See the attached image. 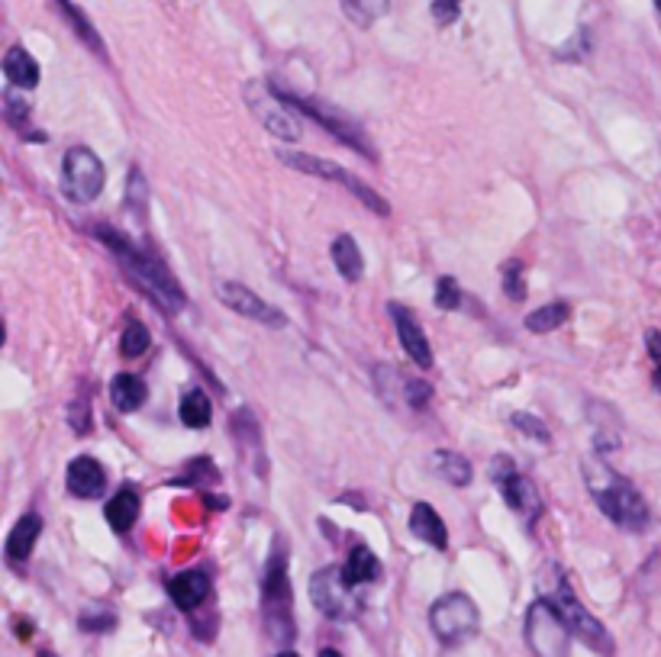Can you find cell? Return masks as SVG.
<instances>
[{
  "label": "cell",
  "mask_w": 661,
  "mask_h": 657,
  "mask_svg": "<svg viewBox=\"0 0 661 657\" xmlns=\"http://www.w3.org/2000/svg\"><path fill=\"white\" fill-rule=\"evenodd\" d=\"M33 635V625L30 622H20V638H30Z\"/></svg>",
  "instance_id": "f35d334b"
},
{
  "label": "cell",
  "mask_w": 661,
  "mask_h": 657,
  "mask_svg": "<svg viewBox=\"0 0 661 657\" xmlns=\"http://www.w3.org/2000/svg\"><path fill=\"white\" fill-rule=\"evenodd\" d=\"M39 535H42V519L36 513H26L17 525H13V532L7 535V558L13 564L26 561L33 554Z\"/></svg>",
  "instance_id": "d6986e66"
},
{
  "label": "cell",
  "mask_w": 661,
  "mask_h": 657,
  "mask_svg": "<svg viewBox=\"0 0 661 657\" xmlns=\"http://www.w3.org/2000/svg\"><path fill=\"white\" fill-rule=\"evenodd\" d=\"M404 397H407V403L413 406V410H426L429 397H433V387H429L426 381H407Z\"/></svg>",
  "instance_id": "836d02e7"
},
{
  "label": "cell",
  "mask_w": 661,
  "mask_h": 657,
  "mask_svg": "<svg viewBox=\"0 0 661 657\" xmlns=\"http://www.w3.org/2000/svg\"><path fill=\"white\" fill-rule=\"evenodd\" d=\"M275 91L291 104L297 113H307L313 123H320L326 133H333L339 142H346L349 149H355V152H362L365 158H371L375 162L378 158V152H375V142H371L368 136H365V129H362V123H355L352 116H346L342 110H336V107H329V104H323L320 97H300V94H287V91H281V87H275Z\"/></svg>",
  "instance_id": "3957f363"
},
{
  "label": "cell",
  "mask_w": 661,
  "mask_h": 657,
  "mask_svg": "<svg viewBox=\"0 0 661 657\" xmlns=\"http://www.w3.org/2000/svg\"><path fill=\"white\" fill-rule=\"evenodd\" d=\"M458 13H462V0H436V4H433V17H436L439 26L455 23Z\"/></svg>",
  "instance_id": "d590c367"
},
{
  "label": "cell",
  "mask_w": 661,
  "mask_h": 657,
  "mask_svg": "<svg viewBox=\"0 0 661 657\" xmlns=\"http://www.w3.org/2000/svg\"><path fill=\"white\" fill-rule=\"evenodd\" d=\"M217 294H220L223 306H229V310L239 313V316L255 319V323L271 326V329H281V326H287V316H284L281 310H275V306H271L268 300H262L258 294H252L249 287L226 281V284H220V287H217Z\"/></svg>",
  "instance_id": "8fae6325"
},
{
  "label": "cell",
  "mask_w": 661,
  "mask_h": 657,
  "mask_svg": "<svg viewBox=\"0 0 661 657\" xmlns=\"http://www.w3.org/2000/svg\"><path fill=\"white\" fill-rule=\"evenodd\" d=\"M342 571H346V577L355 583V587H365V583H375L381 577V561L375 558V551L371 548L358 545V548H352L349 561H346Z\"/></svg>",
  "instance_id": "d4e9b609"
},
{
  "label": "cell",
  "mask_w": 661,
  "mask_h": 657,
  "mask_svg": "<svg viewBox=\"0 0 661 657\" xmlns=\"http://www.w3.org/2000/svg\"><path fill=\"white\" fill-rule=\"evenodd\" d=\"M168 596L178 609L194 612L197 606H204V600L210 596V580L200 571H181L168 580Z\"/></svg>",
  "instance_id": "9a60e30c"
},
{
  "label": "cell",
  "mask_w": 661,
  "mask_h": 657,
  "mask_svg": "<svg viewBox=\"0 0 661 657\" xmlns=\"http://www.w3.org/2000/svg\"><path fill=\"white\" fill-rule=\"evenodd\" d=\"M65 484H68V493L78 496V500H97V496L104 493V487H107V474H104V467H100L97 458L78 455L75 461L68 464Z\"/></svg>",
  "instance_id": "4fadbf2b"
},
{
  "label": "cell",
  "mask_w": 661,
  "mask_h": 657,
  "mask_svg": "<svg viewBox=\"0 0 661 657\" xmlns=\"http://www.w3.org/2000/svg\"><path fill=\"white\" fill-rule=\"evenodd\" d=\"M107 184L104 162L88 149V145H75L65 152L62 162V187L75 203H94Z\"/></svg>",
  "instance_id": "52a82bcc"
},
{
  "label": "cell",
  "mask_w": 661,
  "mask_h": 657,
  "mask_svg": "<svg viewBox=\"0 0 661 657\" xmlns=\"http://www.w3.org/2000/svg\"><path fill=\"white\" fill-rule=\"evenodd\" d=\"M584 471H587V490H591L594 503L610 522L629 532H642L649 525V506H645L642 493L626 477L613 474L607 464H594V471L587 464Z\"/></svg>",
  "instance_id": "7a4b0ae2"
},
{
  "label": "cell",
  "mask_w": 661,
  "mask_h": 657,
  "mask_svg": "<svg viewBox=\"0 0 661 657\" xmlns=\"http://www.w3.org/2000/svg\"><path fill=\"white\" fill-rule=\"evenodd\" d=\"M149 345H152V335H149V329L139 323V319H133V323H126V329H123V335H120V352H123V358H142L149 352Z\"/></svg>",
  "instance_id": "f1b7e54d"
},
{
  "label": "cell",
  "mask_w": 661,
  "mask_h": 657,
  "mask_svg": "<svg viewBox=\"0 0 661 657\" xmlns=\"http://www.w3.org/2000/svg\"><path fill=\"white\" fill-rule=\"evenodd\" d=\"M655 7H658V10H661V0H655Z\"/></svg>",
  "instance_id": "7bdbcfd3"
},
{
  "label": "cell",
  "mask_w": 661,
  "mask_h": 657,
  "mask_svg": "<svg viewBox=\"0 0 661 657\" xmlns=\"http://www.w3.org/2000/svg\"><path fill=\"white\" fill-rule=\"evenodd\" d=\"M246 104H249V110L258 116V123H262L271 136L287 139V142L300 139V120H297V113H294V107L287 104V100L275 91V84H258V81H252V84L246 87Z\"/></svg>",
  "instance_id": "9c48e42d"
},
{
  "label": "cell",
  "mask_w": 661,
  "mask_h": 657,
  "mask_svg": "<svg viewBox=\"0 0 661 657\" xmlns=\"http://www.w3.org/2000/svg\"><path fill=\"white\" fill-rule=\"evenodd\" d=\"M39 657H55L52 651H39Z\"/></svg>",
  "instance_id": "b9f144b4"
},
{
  "label": "cell",
  "mask_w": 661,
  "mask_h": 657,
  "mask_svg": "<svg viewBox=\"0 0 661 657\" xmlns=\"http://www.w3.org/2000/svg\"><path fill=\"white\" fill-rule=\"evenodd\" d=\"M78 625L84 632H110L113 625H117V616H113V612H100V616H88V612H84Z\"/></svg>",
  "instance_id": "8d00e7d4"
},
{
  "label": "cell",
  "mask_w": 661,
  "mask_h": 657,
  "mask_svg": "<svg viewBox=\"0 0 661 657\" xmlns=\"http://www.w3.org/2000/svg\"><path fill=\"white\" fill-rule=\"evenodd\" d=\"M458 303H462V287L452 274H442L436 281V306L442 310H458Z\"/></svg>",
  "instance_id": "f546056e"
},
{
  "label": "cell",
  "mask_w": 661,
  "mask_h": 657,
  "mask_svg": "<svg viewBox=\"0 0 661 657\" xmlns=\"http://www.w3.org/2000/svg\"><path fill=\"white\" fill-rule=\"evenodd\" d=\"M513 426L523 429L529 438H536V442H552V435H549V429H545V422H539L536 416H529V413H513Z\"/></svg>",
  "instance_id": "1f68e13d"
},
{
  "label": "cell",
  "mask_w": 661,
  "mask_h": 657,
  "mask_svg": "<svg viewBox=\"0 0 661 657\" xmlns=\"http://www.w3.org/2000/svg\"><path fill=\"white\" fill-rule=\"evenodd\" d=\"M500 493H504V500L510 509H516L520 516H526L529 522H533L539 513H542V500H539V490L529 477L523 474H500Z\"/></svg>",
  "instance_id": "5bb4252c"
},
{
  "label": "cell",
  "mask_w": 661,
  "mask_h": 657,
  "mask_svg": "<svg viewBox=\"0 0 661 657\" xmlns=\"http://www.w3.org/2000/svg\"><path fill=\"white\" fill-rule=\"evenodd\" d=\"M178 413H181L184 426H191V429H204V426H210V419H213L210 400H207L204 390H188V393H184Z\"/></svg>",
  "instance_id": "4316f807"
},
{
  "label": "cell",
  "mask_w": 661,
  "mask_h": 657,
  "mask_svg": "<svg viewBox=\"0 0 661 657\" xmlns=\"http://www.w3.org/2000/svg\"><path fill=\"white\" fill-rule=\"evenodd\" d=\"M278 158L284 165H291V168H297V171H304V174H313V178H323V181H336V184H342L346 191H352L358 200L365 203L368 210H375L378 216H387L391 210H387V203L381 200V194L378 191H371V187L365 184V181H358L352 171H346L342 165H333V162H326V158H316V155H304V152H278Z\"/></svg>",
  "instance_id": "ba28073f"
},
{
  "label": "cell",
  "mask_w": 661,
  "mask_h": 657,
  "mask_svg": "<svg viewBox=\"0 0 661 657\" xmlns=\"http://www.w3.org/2000/svg\"><path fill=\"white\" fill-rule=\"evenodd\" d=\"M429 625H433V635L442 645H462V641L474 638L481 629V612L474 606L471 596L465 593H445L429 609Z\"/></svg>",
  "instance_id": "5b68a950"
},
{
  "label": "cell",
  "mask_w": 661,
  "mask_h": 657,
  "mask_svg": "<svg viewBox=\"0 0 661 657\" xmlns=\"http://www.w3.org/2000/svg\"><path fill=\"white\" fill-rule=\"evenodd\" d=\"M68 422H71V429H75L78 435L91 432V406H88V400H75V403L68 406Z\"/></svg>",
  "instance_id": "d6a6232c"
},
{
  "label": "cell",
  "mask_w": 661,
  "mask_h": 657,
  "mask_svg": "<svg viewBox=\"0 0 661 657\" xmlns=\"http://www.w3.org/2000/svg\"><path fill=\"white\" fill-rule=\"evenodd\" d=\"M358 587L346 577L342 567H323L310 580V600L323 612L326 619H355L362 612V600H358Z\"/></svg>",
  "instance_id": "8992f818"
},
{
  "label": "cell",
  "mask_w": 661,
  "mask_h": 657,
  "mask_svg": "<svg viewBox=\"0 0 661 657\" xmlns=\"http://www.w3.org/2000/svg\"><path fill=\"white\" fill-rule=\"evenodd\" d=\"M329 255H333V265H336V271L346 277L349 284H355V281H362V274H365V261H362V252H358V245H355V239L352 236H339L336 242H333V248H329Z\"/></svg>",
  "instance_id": "7402d4cb"
},
{
  "label": "cell",
  "mask_w": 661,
  "mask_h": 657,
  "mask_svg": "<svg viewBox=\"0 0 661 657\" xmlns=\"http://www.w3.org/2000/svg\"><path fill=\"white\" fill-rule=\"evenodd\" d=\"M52 4L59 7V13L68 20V26L75 29V36L84 42V46H88L91 52H97V55H107V52H104V42H100L94 23L84 17V10H78L75 4H71V0H52Z\"/></svg>",
  "instance_id": "cb8c5ba5"
},
{
  "label": "cell",
  "mask_w": 661,
  "mask_h": 657,
  "mask_svg": "<svg viewBox=\"0 0 661 657\" xmlns=\"http://www.w3.org/2000/svg\"><path fill=\"white\" fill-rule=\"evenodd\" d=\"M429 464H433V471L445 480V484H452V487H468L471 477H474L471 461L462 458V455H455V451H436Z\"/></svg>",
  "instance_id": "603a6c76"
},
{
  "label": "cell",
  "mask_w": 661,
  "mask_h": 657,
  "mask_svg": "<svg viewBox=\"0 0 661 657\" xmlns=\"http://www.w3.org/2000/svg\"><path fill=\"white\" fill-rule=\"evenodd\" d=\"M552 600H555L558 609H562V616H565V622H568V629H571L574 638H581L587 648H594V651H600V654H613V638H610V632L603 629V625L591 616V612L581 606V600L574 596V590L568 587L565 580L558 583V590H555Z\"/></svg>",
  "instance_id": "30bf717a"
},
{
  "label": "cell",
  "mask_w": 661,
  "mask_h": 657,
  "mask_svg": "<svg viewBox=\"0 0 661 657\" xmlns=\"http://www.w3.org/2000/svg\"><path fill=\"white\" fill-rule=\"evenodd\" d=\"M4 75L13 87L30 91V87L39 84V62L23 46H10L4 55Z\"/></svg>",
  "instance_id": "ac0fdd59"
},
{
  "label": "cell",
  "mask_w": 661,
  "mask_h": 657,
  "mask_svg": "<svg viewBox=\"0 0 661 657\" xmlns=\"http://www.w3.org/2000/svg\"><path fill=\"white\" fill-rule=\"evenodd\" d=\"M107 522H110V529L113 532H129L136 525V519H139V493L136 490H129V487H123L113 500L107 503Z\"/></svg>",
  "instance_id": "44dd1931"
},
{
  "label": "cell",
  "mask_w": 661,
  "mask_h": 657,
  "mask_svg": "<svg viewBox=\"0 0 661 657\" xmlns=\"http://www.w3.org/2000/svg\"><path fill=\"white\" fill-rule=\"evenodd\" d=\"M7 120H10L13 126H17V129H20L26 120H30V104H26V100L17 97L13 91L7 94Z\"/></svg>",
  "instance_id": "e575fe53"
},
{
  "label": "cell",
  "mask_w": 661,
  "mask_h": 657,
  "mask_svg": "<svg viewBox=\"0 0 661 657\" xmlns=\"http://www.w3.org/2000/svg\"><path fill=\"white\" fill-rule=\"evenodd\" d=\"M410 532L420 538V542L433 545V548H445L449 545V529H445V522L439 519V513L429 503H416L413 513H410Z\"/></svg>",
  "instance_id": "e0dca14e"
},
{
  "label": "cell",
  "mask_w": 661,
  "mask_h": 657,
  "mask_svg": "<svg viewBox=\"0 0 661 657\" xmlns=\"http://www.w3.org/2000/svg\"><path fill=\"white\" fill-rule=\"evenodd\" d=\"M387 313H391L394 326H397V339L404 345V352L420 364V368H433V352H429L426 332L404 303H387Z\"/></svg>",
  "instance_id": "7c38bea8"
},
{
  "label": "cell",
  "mask_w": 661,
  "mask_h": 657,
  "mask_svg": "<svg viewBox=\"0 0 661 657\" xmlns=\"http://www.w3.org/2000/svg\"><path fill=\"white\" fill-rule=\"evenodd\" d=\"M320 657H342V654H339V651H333V648H323V651H320Z\"/></svg>",
  "instance_id": "ab89813d"
},
{
  "label": "cell",
  "mask_w": 661,
  "mask_h": 657,
  "mask_svg": "<svg viewBox=\"0 0 661 657\" xmlns=\"http://www.w3.org/2000/svg\"><path fill=\"white\" fill-rule=\"evenodd\" d=\"M275 657H297L294 651H281V654H275Z\"/></svg>",
  "instance_id": "60d3db41"
},
{
  "label": "cell",
  "mask_w": 661,
  "mask_h": 657,
  "mask_svg": "<svg viewBox=\"0 0 661 657\" xmlns=\"http://www.w3.org/2000/svg\"><path fill=\"white\" fill-rule=\"evenodd\" d=\"M645 345H649V355H652V381H655V390H661V332H649V335H645Z\"/></svg>",
  "instance_id": "74e56055"
},
{
  "label": "cell",
  "mask_w": 661,
  "mask_h": 657,
  "mask_svg": "<svg viewBox=\"0 0 661 657\" xmlns=\"http://www.w3.org/2000/svg\"><path fill=\"white\" fill-rule=\"evenodd\" d=\"M571 629L552 596L536 600L526 612V645L536 657H568Z\"/></svg>",
  "instance_id": "277c9868"
},
{
  "label": "cell",
  "mask_w": 661,
  "mask_h": 657,
  "mask_svg": "<svg viewBox=\"0 0 661 657\" xmlns=\"http://www.w3.org/2000/svg\"><path fill=\"white\" fill-rule=\"evenodd\" d=\"M262 596H265L268 616L275 609L291 606V587H287V561L281 558V551L271 554V561H268V571H265V580H262Z\"/></svg>",
  "instance_id": "2e32d148"
},
{
  "label": "cell",
  "mask_w": 661,
  "mask_h": 657,
  "mask_svg": "<svg viewBox=\"0 0 661 657\" xmlns=\"http://www.w3.org/2000/svg\"><path fill=\"white\" fill-rule=\"evenodd\" d=\"M504 294L510 300H516V303L526 297V281H523V265H520V261H510V265L504 268Z\"/></svg>",
  "instance_id": "4dcf8cb0"
},
{
  "label": "cell",
  "mask_w": 661,
  "mask_h": 657,
  "mask_svg": "<svg viewBox=\"0 0 661 657\" xmlns=\"http://www.w3.org/2000/svg\"><path fill=\"white\" fill-rule=\"evenodd\" d=\"M568 316H571L568 300H552V303H545V306H539V310H533L526 316V329L536 332V335L555 332V329H562L568 323Z\"/></svg>",
  "instance_id": "484cf974"
},
{
  "label": "cell",
  "mask_w": 661,
  "mask_h": 657,
  "mask_svg": "<svg viewBox=\"0 0 661 657\" xmlns=\"http://www.w3.org/2000/svg\"><path fill=\"white\" fill-rule=\"evenodd\" d=\"M149 397V387L136 374H117L110 384V400L120 413H136Z\"/></svg>",
  "instance_id": "ffe728a7"
},
{
  "label": "cell",
  "mask_w": 661,
  "mask_h": 657,
  "mask_svg": "<svg viewBox=\"0 0 661 657\" xmlns=\"http://www.w3.org/2000/svg\"><path fill=\"white\" fill-rule=\"evenodd\" d=\"M342 10L355 26H375L387 10H391V0H342Z\"/></svg>",
  "instance_id": "83f0119b"
},
{
  "label": "cell",
  "mask_w": 661,
  "mask_h": 657,
  "mask_svg": "<svg viewBox=\"0 0 661 657\" xmlns=\"http://www.w3.org/2000/svg\"><path fill=\"white\" fill-rule=\"evenodd\" d=\"M94 236L110 248L113 258L120 261V265L126 268V274L133 277V281L142 290H146L149 297H155L158 303H162L165 313L181 310V306H184V290L178 287L175 274H171L155 255L142 252V248H136L126 236H120V232L110 229V226H94Z\"/></svg>",
  "instance_id": "6da1fadb"
}]
</instances>
